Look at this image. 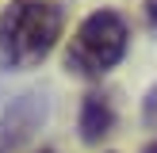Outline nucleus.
Returning a JSON list of instances; mask_svg holds the SVG:
<instances>
[{
  "label": "nucleus",
  "instance_id": "obj_1",
  "mask_svg": "<svg viewBox=\"0 0 157 153\" xmlns=\"http://www.w3.org/2000/svg\"><path fill=\"white\" fill-rule=\"evenodd\" d=\"M65 31V12L50 0H12L0 15V58L15 69H35L50 58Z\"/></svg>",
  "mask_w": 157,
  "mask_h": 153
},
{
  "label": "nucleus",
  "instance_id": "obj_2",
  "mask_svg": "<svg viewBox=\"0 0 157 153\" xmlns=\"http://www.w3.org/2000/svg\"><path fill=\"white\" fill-rule=\"evenodd\" d=\"M127 42H130L127 19L111 8H100V12L84 15L81 27L73 31V38L65 46V69L84 76V80H96L123 61Z\"/></svg>",
  "mask_w": 157,
  "mask_h": 153
},
{
  "label": "nucleus",
  "instance_id": "obj_3",
  "mask_svg": "<svg viewBox=\"0 0 157 153\" xmlns=\"http://www.w3.org/2000/svg\"><path fill=\"white\" fill-rule=\"evenodd\" d=\"M46 111H50V103L42 92H27V96L12 99L0 115V153H19L35 138V130L46 122Z\"/></svg>",
  "mask_w": 157,
  "mask_h": 153
},
{
  "label": "nucleus",
  "instance_id": "obj_4",
  "mask_svg": "<svg viewBox=\"0 0 157 153\" xmlns=\"http://www.w3.org/2000/svg\"><path fill=\"white\" fill-rule=\"evenodd\" d=\"M111 126H115V107H111V99L100 96V92H88L84 103H81V138L88 145H96V142H104V138L111 134Z\"/></svg>",
  "mask_w": 157,
  "mask_h": 153
},
{
  "label": "nucleus",
  "instance_id": "obj_5",
  "mask_svg": "<svg viewBox=\"0 0 157 153\" xmlns=\"http://www.w3.org/2000/svg\"><path fill=\"white\" fill-rule=\"evenodd\" d=\"M142 8H146V19H150V27L157 31V0H146Z\"/></svg>",
  "mask_w": 157,
  "mask_h": 153
},
{
  "label": "nucleus",
  "instance_id": "obj_6",
  "mask_svg": "<svg viewBox=\"0 0 157 153\" xmlns=\"http://www.w3.org/2000/svg\"><path fill=\"white\" fill-rule=\"evenodd\" d=\"M142 153H157V138H153V142H150V145H146V149H142Z\"/></svg>",
  "mask_w": 157,
  "mask_h": 153
},
{
  "label": "nucleus",
  "instance_id": "obj_7",
  "mask_svg": "<svg viewBox=\"0 0 157 153\" xmlns=\"http://www.w3.org/2000/svg\"><path fill=\"white\" fill-rule=\"evenodd\" d=\"M42 153H54V149H42Z\"/></svg>",
  "mask_w": 157,
  "mask_h": 153
}]
</instances>
